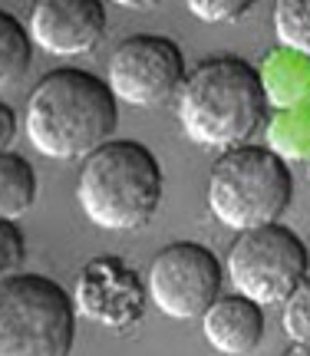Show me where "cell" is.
<instances>
[{
	"label": "cell",
	"mask_w": 310,
	"mask_h": 356,
	"mask_svg": "<svg viewBox=\"0 0 310 356\" xmlns=\"http://www.w3.org/2000/svg\"><path fill=\"white\" fill-rule=\"evenodd\" d=\"M119 102L106 76L83 66H56L30 89L24 129L30 145L47 159H86L113 139Z\"/></svg>",
	"instance_id": "6da1fadb"
},
{
	"label": "cell",
	"mask_w": 310,
	"mask_h": 356,
	"mask_svg": "<svg viewBox=\"0 0 310 356\" xmlns=\"http://www.w3.org/2000/svg\"><path fill=\"white\" fill-rule=\"evenodd\" d=\"M179 122L195 145L234 149L268 122V99L258 66L234 56H208L185 76L175 96Z\"/></svg>",
	"instance_id": "7a4b0ae2"
},
{
	"label": "cell",
	"mask_w": 310,
	"mask_h": 356,
	"mask_svg": "<svg viewBox=\"0 0 310 356\" xmlns=\"http://www.w3.org/2000/svg\"><path fill=\"white\" fill-rule=\"evenodd\" d=\"M165 172L158 155L136 139H109L83 159L76 202L103 231H142L162 208Z\"/></svg>",
	"instance_id": "3957f363"
},
{
	"label": "cell",
	"mask_w": 310,
	"mask_h": 356,
	"mask_svg": "<svg viewBox=\"0 0 310 356\" xmlns=\"http://www.w3.org/2000/svg\"><path fill=\"white\" fill-rule=\"evenodd\" d=\"M294 172L268 145H234L215 159L208 175V208L225 228L251 231L274 225L291 208Z\"/></svg>",
	"instance_id": "277c9868"
},
{
	"label": "cell",
	"mask_w": 310,
	"mask_h": 356,
	"mask_svg": "<svg viewBox=\"0 0 310 356\" xmlns=\"http://www.w3.org/2000/svg\"><path fill=\"white\" fill-rule=\"evenodd\" d=\"M76 307L60 280L20 270L0 284V356H70Z\"/></svg>",
	"instance_id": "5b68a950"
},
{
	"label": "cell",
	"mask_w": 310,
	"mask_h": 356,
	"mask_svg": "<svg viewBox=\"0 0 310 356\" xmlns=\"http://www.w3.org/2000/svg\"><path fill=\"white\" fill-rule=\"evenodd\" d=\"M228 277L234 293L254 304H284L291 293L307 284L310 254L294 228L281 221L264 228L241 231L228 248Z\"/></svg>",
	"instance_id": "8992f818"
},
{
	"label": "cell",
	"mask_w": 310,
	"mask_h": 356,
	"mask_svg": "<svg viewBox=\"0 0 310 356\" xmlns=\"http://www.w3.org/2000/svg\"><path fill=\"white\" fill-rule=\"evenodd\" d=\"M185 76V53L175 40L162 33H132L109 53L106 83L116 102H129L136 109H162L175 102Z\"/></svg>",
	"instance_id": "52a82bcc"
},
{
	"label": "cell",
	"mask_w": 310,
	"mask_h": 356,
	"mask_svg": "<svg viewBox=\"0 0 310 356\" xmlns=\"http://www.w3.org/2000/svg\"><path fill=\"white\" fill-rule=\"evenodd\" d=\"M225 267L202 241H172L149 264L145 293L165 317L195 320L221 297Z\"/></svg>",
	"instance_id": "ba28073f"
},
{
	"label": "cell",
	"mask_w": 310,
	"mask_h": 356,
	"mask_svg": "<svg viewBox=\"0 0 310 356\" xmlns=\"http://www.w3.org/2000/svg\"><path fill=\"white\" fill-rule=\"evenodd\" d=\"M76 317L83 314L92 323H103L109 330H129L145 314V284L139 270L126 264L119 254H99L86 261L73 287Z\"/></svg>",
	"instance_id": "9c48e42d"
},
{
	"label": "cell",
	"mask_w": 310,
	"mask_h": 356,
	"mask_svg": "<svg viewBox=\"0 0 310 356\" xmlns=\"http://www.w3.org/2000/svg\"><path fill=\"white\" fill-rule=\"evenodd\" d=\"M109 13L103 0H40L30 13L33 50L50 56L92 53L106 37Z\"/></svg>",
	"instance_id": "30bf717a"
},
{
	"label": "cell",
	"mask_w": 310,
	"mask_h": 356,
	"mask_svg": "<svg viewBox=\"0 0 310 356\" xmlns=\"http://www.w3.org/2000/svg\"><path fill=\"white\" fill-rule=\"evenodd\" d=\"M264 327H268L264 307L241 297V293H221L202 314L205 340L225 356L254 353L264 340Z\"/></svg>",
	"instance_id": "8fae6325"
},
{
	"label": "cell",
	"mask_w": 310,
	"mask_h": 356,
	"mask_svg": "<svg viewBox=\"0 0 310 356\" xmlns=\"http://www.w3.org/2000/svg\"><path fill=\"white\" fill-rule=\"evenodd\" d=\"M268 109H294L304 106L310 92V56L291 50H274L258 70Z\"/></svg>",
	"instance_id": "7c38bea8"
},
{
	"label": "cell",
	"mask_w": 310,
	"mask_h": 356,
	"mask_svg": "<svg viewBox=\"0 0 310 356\" xmlns=\"http://www.w3.org/2000/svg\"><path fill=\"white\" fill-rule=\"evenodd\" d=\"M40 195L37 168L20 152H0V218L17 221L24 218Z\"/></svg>",
	"instance_id": "4fadbf2b"
},
{
	"label": "cell",
	"mask_w": 310,
	"mask_h": 356,
	"mask_svg": "<svg viewBox=\"0 0 310 356\" xmlns=\"http://www.w3.org/2000/svg\"><path fill=\"white\" fill-rule=\"evenodd\" d=\"M268 149L281 162H307L310 155V106H294L281 109L268 122Z\"/></svg>",
	"instance_id": "5bb4252c"
},
{
	"label": "cell",
	"mask_w": 310,
	"mask_h": 356,
	"mask_svg": "<svg viewBox=\"0 0 310 356\" xmlns=\"http://www.w3.org/2000/svg\"><path fill=\"white\" fill-rule=\"evenodd\" d=\"M33 66V40L20 17L0 10V92L17 86Z\"/></svg>",
	"instance_id": "9a60e30c"
},
{
	"label": "cell",
	"mask_w": 310,
	"mask_h": 356,
	"mask_svg": "<svg viewBox=\"0 0 310 356\" xmlns=\"http://www.w3.org/2000/svg\"><path fill=\"white\" fill-rule=\"evenodd\" d=\"M274 33L281 50L310 56V0H281L274 7Z\"/></svg>",
	"instance_id": "2e32d148"
},
{
	"label": "cell",
	"mask_w": 310,
	"mask_h": 356,
	"mask_svg": "<svg viewBox=\"0 0 310 356\" xmlns=\"http://www.w3.org/2000/svg\"><path fill=\"white\" fill-rule=\"evenodd\" d=\"M281 323H284V333L294 340V346H310V284L297 287L284 300Z\"/></svg>",
	"instance_id": "e0dca14e"
},
{
	"label": "cell",
	"mask_w": 310,
	"mask_h": 356,
	"mask_svg": "<svg viewBox=\"0 0 310 356\" xmlns=\"http://www.w3.org/2000/svg\"><path fill=\"white\" fill-rule=\"evenodd\" d=\"M26 261V238L17 221L0 218V284L13 274H20Z\"/></svg>",
	"instance_id": "ac0fdd59"
},
{
	"label": "cell",
	"mask_w": 310,
	"mask_h": 356,
	"mask_svg": "<svg viewBox=\"0 0 310 356\" xmlns=\"http://www.w3.org/2000/svg\"><path fill=\"white\" fill-rule=\"evenodd\" d=\"M251 7H254L251 0H192L188 13H195L205 24H231L251 13Z\"/></svg>",
	"instance_id": "d6986e66"
},
{
	"label": "cell",
	"mask_w": 310,
	"mask_h": 356,
	"mask_svg": "<svg viewBox=\"0 0 310 356\" xmlns=\"http://www.w3.org/2000/svg\"><path fill=\"white\" fill-rule=\"evenodd\" d=\"M13 139H17V113L10 102L0 99V152H10Z\"/></svg>",
	"instance_id": "ffe728a7"
},
{
	"label": "cell",
	"mask_w": 310,
	"mask_h": 356,
	"mask_svg": "<svg viewBox=\"0 0 310 356\" xmlns=\"http://www.w3.org/2000/svg\"><path fill=\"white\" fill-rule=\"evenodd\" d=\"M284 356H310V346H294L291 343V350H287Z\"/></svg>",
	"instance_id": "44dd1931"
}]
</instances>
